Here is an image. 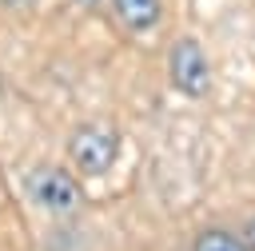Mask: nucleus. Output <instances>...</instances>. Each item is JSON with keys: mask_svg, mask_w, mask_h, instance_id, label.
Instances as JSON below:
<instances>
[{"mask_svg": "<svg viewBox=\"0 0 255 251\" xmlns=\"http://www.w3.org/2000/svg\"><path fill=\"white\" fill-rule=\"evenodd\" d=\"M191 251H247V243L239 235L223 231V227H207V231H199V239H195Z\"/></svg>", "mask_w": 255, "mask_h": 251, "instance_id": "39448f33", "label": "nucleus"}, {"mask_svg": "<svg viewBox=\"0 0 255 251\" xmlns=\"http://www.w3.org/2000/svg\"><path fill=\"white\" fill-rule=\"evenodd\" d=\"M167 76L171 84L183 92V96H207L211 88V64H207V52L199 48V40L183 36L171 44V56H167Z\"/></svg>", "mask_w": 255, "mask_h": 251, "instance_id": "7ed1b4c3", "label": "nucleus"}, {"mask_svg": "<svg viewBox=\"0 0 255 251\" xmlns=\"http://www.w3.org/2000/svg\"><path fill=\"white\" fill-rule=\"evenodd\" d=\"M76 4H84V8H92V4H100V0H76Z\"/></svg>", "mask_w": 255, "mask_h": 251, "instance_id": "0eeeda50", "label": "nucleus"}, {"mask_svg": "<svg viewBox=\"0 0 255 251\" xmlns=\"http://www.w3.org/2000/svg\"><path fill=\"white\" fill-rule=\"evenodd\" d=\"M243 243H247V251H255V219L247 223V239H243Z\"/></svg>", "mask_w": 255, "mask_h": 251, "instance_id": "423d86ee", "label": "nucleus"}, {"mask_svg": "<svg viewBox=\"0 0 255 251\" xmlns=\"http://www.w3.org/2000/svg\"><path fill=\"white\" fill-rule=\"evenodd\" d=\"M112 12L128 32H147V28L159 24L163 0H112Z\"/></svg>", "mask_w": 255, "mask_h": 251, "instance_id": "20e7f679", "label": "nucleus"}, {"mask_svg": "<svg viewBox=\"0 0 255 251\" xmlns=\"http://www.w3.org/2000/svg\"><path fill=\"white\" fill-rule=\"evenodd\" d=\"M24 191H28V199H32L36 207H44V211H52V215H68V211H76L80 199H84L80 179H76L72 171L56 167V163L32 167L28 179H24Z\"/></svg>", "mask_w": 255, "mask_h": 251, "instance_id": "f257e3e1", "label": "nucleus"}, {"mask_svg": "<svg viewBox=\"0 0 255 251\" xmlns=\"http://www.w3.org/2000/svg\"><path fill=\"white\" fill-rule=\"evenodd\" d=\"M120 155V135L108 124H80L68 139V159L80 175H104Z\"/></svg>", "mask_w": 255, "mask_h": 251, "instance_id": "f03ea898", "label": "nucleus"}]
</instances>
